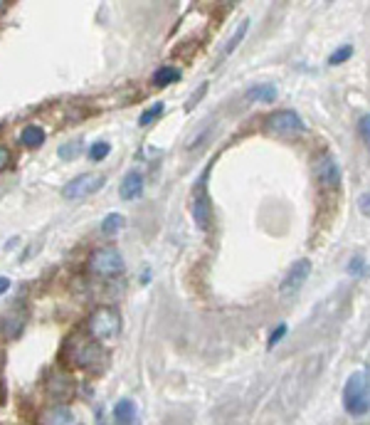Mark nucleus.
<instances>
[{
  "label": "nucleus",
  "instance_id": "nucleus-1",
  "mask_svg": "<svg viewBox=\"0 0 370 425\" xmlns=\"http://www.w3.org/2000/svg\"><path fill=\"white\" fill-rule=\"evenodd\" d=\"M62 364L70 369H99L104 364V351L99 341L84 334H70L62 346Z\"/></svg>",
  "mask_w": 370,
  "mask_h": 425
},
{
  "label": "nucleus",
  "instance_id": "nucleus-2",
  "mask_svg": "<svg viewBox=\"0 0 370 425\" xmlns=\"http://www.w3.org/2000/svg\"><path fill=\"white\" fill-rule=\"evenodd\" d=\"M343 408L348 415L360 418L370 413V371L358 369L348 376L343 386Z\"/></svg>",
  "mask_w": 370,
  "mask_h": 425
},
{
  "label": "nucleus",
  "instance_id": "nucleus-3",
  "mask_svg": "<svg viewBox=\"0 0 370 425\" xmlns=\"http://www.w3.org/2000/svg\"><path fill=\"white\" fill-rule=\"evenodd\" d=\"M121 331V314L114 307H99L87 319V334L94 341H111Z\"/></svg>",
  "mask_w": 370,
  "mask_h": 425
},
{
  "label": "nucleus",
  "instance_id": "nucleus-4",
  "mask_svg": "<svg viewBox=\"0 0 370 425\" xmlns=\"http://www.w3.org/2000/svg\"><path fill=\"white\" fill-rule=\"evenodd\" d=\"M208 176H210V171L203 173L200 181L196 183V191H193V218H196L198 228H200L203 233H208V230L212 228V220H215L210 191H208Z\"/></svg>",
  "mask_w": 370,
  "mask_h": 425
},
{
  "label": "nucleus",
  "instance_id": "nucleus-5",
  "mask_svg": "<svg viewBox=\"0 0 370 425\" xmlns=\"http://www.w3.org/2000/svg\"><path fill=\"white\" fill-rule=\"evenodd\" d=\"M104 183H106L104 173H82V176L72 178V181L62 188V196H65L67 201H84V198L94 196Z\"/></svg>",
  "mask_w": 370,
  "mask_h": 425
},
{
  "label": "nucleus",
  "instance_id": "nucleus-6",
  "mask_svg": "<svg viewBox=\"0 0 370 425\" xmlns=\"http://www.w3.org/2000/svg\"><path fill=\"white\" fill-rule=\"evenodd\" d=\"M89 269L99 277H114V274L124 272V258L116 248L94 250L89 258Z\"/></svg>",
  "mask_w": 370,
  "mask_h": 425
},
{
  "label": "nucleus",
  "instance_id": "nucleus-7",
  "mask_svg": "<svg viewBox=\"0 0 370 425\" xmlns=\"http://www.w3.org/2000/svg\"><path fill=\"white\" fill-rule=\"evenodd\" d=\"M267 129L276 137H301L306 132V124L296 112L284 109V112H274L267 119Z\"/></svg>",
  "mask_w": 370,
  "mask_h": 425
},
{
  "label": "nucleus",
  "instance_id": "nucleus-8",
  "mask_svg": "<svg viewBox=\"0 0 370 425\" xmlns=\"http://www.w3.org/2000/svg\"><path fill=\"white\" fill-rule=\"evenodd\" d=\"M316 181L324 188H328V191L340 186V166L331 153H326V156H321L316 161Z\"/></svg>",
  "mask_w": 370,
  "mask_h": 425
},
{
  "label": "nucleus",
  "instance_id": "nucleus-9",
  "mask_svg": "<svg viewBox=\"0 0 370 425\" xmlns=\"http://www.w3.org/2000/svg\"><path fill=\"white\" fill-rule=\"evenodd\" d=\"M309 274H311V260H306V258L299 260V262L286 272L284 282H281V294L289 297V294L299 292V289L304 287L306 279H309Z\"/></svg>",
  "mask_w": 370,
  "mask_h": 425
},
{
  "label": "nucleus",
  "instance_id": "nucleus-10",
  "mask_svg": "<svg viewBox=\"0 0 370 425\" xmlns=\"http://www.w3.org/2000/svg\"><path fill=\"white\" fill-rule=\"evenodd\" d=\"M42 425H79V418L67 405H52L40 415Z\"/></svg>",
  "mask_w": 370,
  "mask_h": 425
},
{
  "label": "nucleus",
  "instance_id": "nucleus-11",
  "mask_svg": "<svg viewBox=\"0 0 370 425\" xmlns=\"http://www.w3.org/2000/svg\"><path fill=\"white\" fill-rule=\"evenodd\" d=\"M141 193H143V176H141L139 171L126 173V178L121 181V186H119L121 201H136Z\"/></svg>",
  "mask_w": 370,
  "mask_h": 425
},
{
  "label": "nucleus",
  "instance_id": "nucleus-12",
  "mask_svg": "<svg viewBox=\"0 0 370 425\" xmlns=\"http://www.w3.org/2000/svg\"><path fill=\"white\" fill-rule=\"evenodd\" d=\"M276 87L274 84H269V82H264V84H257V87H252L250 91H247V99L250 101H260V104H272V101L276 99Z\"/></svg>",
  "mask_w": 370,
  "mask_h": 425
},
{
  "label": "nucleus",
  "instance_id": "nucleus-13",
  "mask_svg": "<svg viewBox=\"0 0 370 425\" xmlns=\"http://www.w3.org/2000/svg\"><path fill=\"white\" fill-rule=\"evenodd\" d=\"M114 418L119 425H134L136 420V405L131 403L129 398L119 400V403L114 405Z\"/></svg>",
  "mask_w": 370,
  "mask_h": 425
},
{
  "label": "nucleus",
  "instance_id": "nucleus-14",
  "mask_svg": "<svg viewBox=\"0 0 370 425\" xmlns=\"http://www.w3.org/2000/svg\"><path fill=\"white\" fill-rule=\"evenodd\" d=\"M20 144L27 148H37L45 144V132H42L40 127H25L20 134Z\"/></svg>",
  "mask_w": 370,
  "mask_h": 425
},
{
  "label": "nucleus",
  "instance_id": "nucleus-15",
  "mask_svg": "<svg viewBox=\"0 0 370 425\" xmlns=\"http://www.w3.org/2000/svg\"><path fill=\"white\" fill-rule=\"evenodd\" d=\"M126 225V218L121 212H109L104 220H101V233L104 235H119Z\"/></svg>",
  "mask_w": 370,
  "mask_h": 425
},
{
  "label": "nucleus",
  "instance_id": "nucleus-16",
  "mask_svg": "<svg viewBox=\"0 0 370 425\" xmlns=\"http://www.w3.org/2000/svg\"><path fill=\"white\" fill-rule=\"evenodd\" d=\"M247 27H250V20H242L240 27L232 32V37L225 42V47H222V57H230L232 52H235V47H240V42L245 40V35H247Z\"/></svg>",
  "mask_w": 370,
  "mask_h": 425
},
{
  "label": "nucleus",
  "instance_id": "nucleus-17",
  "mask_svg": "<svg viewBox=\"0 0 370 425\" xmlns=\"http://www.w3.org/2000/svg\"><path fill=\"white\" fill-rule=\"evenodd\" d=\"M178 80H180L178 67H160V70L153 75V84H158V87H168V84H173V82H178Z\"/></svg>",
  "mask_w": 370,
  "mask_h": 425
},
{
  "label": "nucleus",
  "instance_id": "nucleus-18",
  "mask_svg": "<svg viewBox=\"0 0 370 425\" xmlns=\"http://www.w3.org/2000/svg\"><path fill=\"white\" fill-rule=\"evenodd\" d=\"M70 379H65V376H52L50 379V393L52 395H60V398H65L67 393H70Z\"/></svg>",
  "mask_w": 370,
  "mask_h": 425
},
{
  "label": "nucleus",
  "instance_id": "nucleus-19",
  "mask_svg": "<svg viewBox=\"0 0 370 425\" xmlns=\"http://www.w3.org/2000/svg\"><path fill=\"white\" fill-rule=\"evenodd\" d=\"M163 109H165V106L160 104V101H158V104H153V106H148V109H146V112L139 117V124H141V127H148V124H153L155 119L163 117Z\"/></svg>",
  "mask_w": 370,
  "mask_h": 425
},
{
  "label": "nucleus",
  "instance_id": "nucleus-20",
  "mask_svg": "<svg viewBox=\"0 0 370 425\" xmlns=\"http://www.w3.org/2000/svg\"><path fill=\"white\" fill-rule=\"evenodd\" d=\"M111 151V144L109 141H96L94 146L89 148V158L91 161H104Z\"/></svg>",
  "mask_w": 370,
  "mask_h": 425
},
{
  "label": "nucleus",
  "instance_id": "nucleus-21",
  "mask_svg": "<svg viewBox=\"0 0 370 425\" xmlns=\"http://www.w3.org/2000/svg\"><path fill=\"white\" fill-rule=\"evenodd\" d=\"M350 55H353V47H350V45L338 47V50L328 57V65H343L345 60H350Z\"/></svg>",
  "mask_w": 370,
  "mask_h": 425
},
{
  "label": "nucleus",
  "instance_id": "nucleus-22",
  "mask_svg": "<svg viewBox=\"0 0 370 425\" xmlns=\"http://www.w3.org/2000/svg\"><path fill=\"white\" fill-rule=\"evenodd\" d=\"M358 134H360V139H363V141L370 146V114H363V117H360V122H358Z\"/></svg>",
  "mask_w": 370,
  "mask_h": 425
},
{
  "label": "nucleus",
  "instance_id": "nucleus-23",
  "mask_svg": "<svg viewBox=\"0 0 370 425\" xmlns=\"http://www.w3.org/2000/svg\"><path fill=\"white\" fill-rule=\"evenodd\" d=\"M79 148H82V144L79 141H72V144H67V146H62L60 148V158H65V161H72V158L79 153Z\"/></svg>",
  "mask_w": 370,
  "mask_h": 425
},
{
  "label": "nucleus",
  "instance_id": "nucleus-24",
  "mask_svg": "<svg viewBox=\"0 0 370 425\" xmlns=\"http://www.w3.org/2000/svg\"><path fill=\"white\" fill-rule=\"evenodd\" d=\"M348 272H350V274H355V277H360V274H365V262H363V258H360V255H355V258H350V262H348Z\"/></svg>",
  "mask_w": 370,
  "mask_h": 425
},
{
  "label": "nucleus",
  "instance_id": "nucleus-25",
  "mask_svg": "<svg viewBox=\"0 0 370 425\" xmlns=\"http://www.w3.org/2000/svg\"><path fill=\"white\" fill-rule=\"evenodd\" d=\"M284 334H286V324H279V326H276V329L269 334V341H267V346H269V349H274V346L279 344L281 339H284Z\"/></svg>",
  "mask_w": 370,
  "mask_h": 425
},
{
  "label": "nucleus",
  "instance_id": "nucleus-26",
  "mask_svg": "<svg viewBox=\"0 0 370 425\" xmlns=\"http://www.w3.org/2000/svg\"><path fill=\"white\" fill-rule=\"evenodd\" d=\"M205 89H208V82H203V84H200V89H198L196 94H193L191 99H188V104H185V109H188V112H191L193 106H196V101H200L203 96H205Z\"/></svg>",
  "mask_w": 370,
  "mask_h": 425
},
{
  "label": "nucleus",
  "instance_id": "nucleus-27",
  "mask_svg": "<svg viewBox=\"0 0 370 425\" xmlns=\"http://www.w3.org/2000/svg\"><path fill=\"white\" fill-rule=\"evenodd\" d=\"M358 208H360V212H363L365 218H370V191H368V193H363V196H360Z\"/></svg>",
  "mask_w": 370,
  "mask_h": 425
},
{
  "label": "nucleus",
  "instance_id": "nucleus-28",
  "mask_svg": "<svg viewBox=\"0 0 370 425\" xmlns=\"http://www.w3.org/2000/svg\"><path fill=\"white\" fill-rule=\"evenodd\" d=\"M8 163H11V151H8V148L0 144V171H3V168H8Z\"/></svg>",
  "mask_w": 370,
  "mask_h": 425
},
{
  "label": "nucleus",
  "instance_id": "nucleus-29",
  "mask_svg": "<svg viewBox=\"0 0 370 425\" xmlns=\"http://www.w3.org/2000/svg\"><path fill=\"white\" fill-rule=\"evenodd\" d=\"M11 289V279L8 277H0V294H6Z\"/></svg>",
  "mask_w": 370,
  "mask_h": 425
},
{
  "label": "nucleus",
  "instance_id": "nucleus-30",
  "mask_svg": "<svg viewBox=\"0 0 370 425\" xmlns=\"http://www.w3.org/2000/svg\"><path fill=\"white\" fill-rule=\"evenodd\" d=\"M3 8H6V3H3V0H0V11H3Z\"/></svg>",
  "mask_w": 370,
  "mask_h": 425
}]
</instances>
